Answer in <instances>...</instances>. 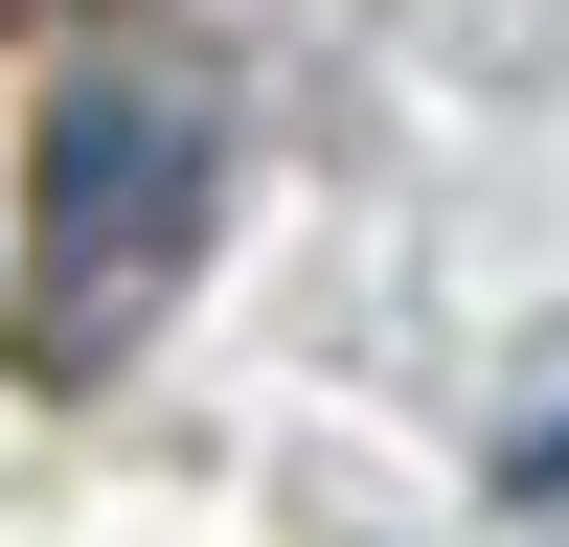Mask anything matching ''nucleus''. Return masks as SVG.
<instances>
[{
	"label": "nucleus",
	"mask_w": 569,
	"mask_h": 547,
	"mask_svg": "<svg viewBox=\"0 0 569 547\" xmlns=\"http://www.w3.org/2000/svg\"><path fill=\"white\" fill-rule=\"evenodd\" d=\"M182 228H206V115H160V91H69V115H46V251H23L46 365H114L137 297L182 274Z\"/></svg>",
	"instance_id": "1"
},
{
	"label": "nucleus",
	"mask_w": 569,
	"mask_h": 547,
	"mask_svg": "<svg viewBox=\"0 0 569 547\" xmlns=\"http://www.w3.org/2000/svg\"><path fill=\"white\" fill-rule=\"evenodd\" d=\"M501 501H569V434H525V479H501Z\"/></svg>",
	"instance_id": "2"
}]
</instances>
